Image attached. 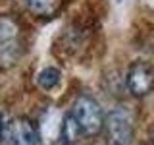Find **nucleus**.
I'll list each match as a JSON object with an SVG mask.
<instances>
[{
	"label": "nucleus",
	"instance_id": "obj_6",
	"mask_svg": "<svg viewBox=\"0 0 154 145\" xmlns=\"http://www.w3.org/2000/svg\"><path fill=\"white\" fill-rule=\"evenodd\" d=\"M60 81H62V72L58 70V68H54V66H48L45 70H41L38 76H37L38 87L45 89V91H50V89H54V87H58Z\"/></svg>",
	"mask_w": 154,
	"mask_h": 145
},
{
	"label": "nucleus",
	"instance_id": "obj_4",
	"mask_svg": "<svg viewBox=\"0 0 154 145\" xmlns=\"http://www.w3.org/2000/svg\"><path fill=\"white\" fill-rule=\"evenodd\" d=\"M8 141H12V145H41V134L29 118L19 116L10 122Z\"/></svg>",
	"mask_w": 154,
	"mask_h": 145
},
{
	"label": "nucleus",
	"instance_id": "obj_7",
	"mask_svg": "<svg viewBox=\"0 0 154 145\" xmlns=\"http://www.w3.org/2000/svg\"><path fill=\"white\" fill-rule=\"evenodd\" d=\"M79 135H81V130H79V126H77L75 118L71 116V112L66 114L64 120H62V126H60V137L64 139L66 145H73Z\"/></svg>",
	"mask_w": 154,
	"mask_h": 145
},
{
	"label": "nucleus",
	"instance_id": "obj_8",
	"mask_svg": "<svg viewBox=\"0 0 154 145\" xmlns=\"http://www.w3.org/2000/svg\"><path fill=\"white\" fill-rule=\"evenodd\" d=\"M23 2L37 16H52L60 6V0H23Z\"/></svg>",
	"mask_w": 154,
	"mask_h": 145
},
{
	"label": "nucleus",
	"instance_id": "obj_3",
	"mask_svg": "<svg viewBox=\"0 0 154 145\" xmlns=\"http://www.w3.org/2000/svg\"><path fill=\"white\" fill-rule=\"evenodd\" d=\"M125 85L135 97H144L154 89V66L144 60H135L125 74Z\"/></svg>",
	"mask_w": 154,
	"mask_h": 145
},
{
	"label": "nucleus",
	"instance_id": "obj_2",
	"mask_svg": "<svg viewBox=\"0 0 154 145\" xmlns=\"http://www.w3.org/2000/svg\"><path fill=\"white\" fill-rule=\"evenodd\" d=\"M104 139L106 145H133L135 126L133 116L127 108H114L104 118Z\"/></svg>",
	"mask_w": 154,
	"mask_h": 145
},
{
	"label": "nucleus",
	"instance_id": "obj_1",
	"mask_svg": "<svg viewBox=\"0 0 154 145\" xmlns=\"http://www.w3.org/2000/svg\"><path fill=\"white\" fill-rule=\"evenodd\" d=\"M71 116L75 118L83 135H96L102 132L104 126V112L98 101L91 95H79L71 106Z\"/></svg>",
	"mask_w": 154,
	"mask_h": 145
},
{
	"label": "nucleus",
	"instance_id": "obj_5",
	"mask_svg": "<svg viewBox=\"0 0 154 145\" xmlns=\"http://www.w3.org/2000/svg\"><path fill=\"white\" fill-rule=\"evenodd\" d=\"M17 35H19V25L14 18L10 16H0V52L6 56V60H14L12 52L17 48Z\"/></svg>",
	"mask_w": 154,
	"mask_h": 145
},
{
	"label": "nucleus",
	"instance_id": "obj_9",
	"mask_svg": "<svg viewBox=\"0 0 154 145\" xmlns=\"http://www.w3.org/2000/svg\"><path fill=\"white\" fill-rule=\"evenodd\" d=\"M10 122L12 120L8 118L6 112H0V143L8 141V134H10Z\"/></svg>",
	"mask_w": 154,
	"mask_h": 145
},
{
	"label": "nucleus",
	"instance_id": "obj_10",
	"mask_svg": "<svg viewBox=\"0 0 154 145\" xmlns=\"http://www.w3.org/2000/svg\"><path fill=\"white\" fill-rule=\"evenodd\" d=\"M152 145H154V134H152Z\"/></svg>",
	"mask_w": 154,
	"mask_h": 145
}]
</instances>
